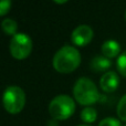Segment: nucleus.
<instances>
[{
    "instance_id": "obj_1",
    "label": "nucleus",
    "mask_w": 126,
    "mask_h": 126,
    "mask_svg": "<svg viewBox=\"0 0 126 126\" xmlns=\"http://www.w3.org/2000/svg\"><path fill=\"white\" fill-rule=\"evenodd\" d=\"M81 63V55L78 49L64 46L54 54L52 60L53 67L60 73H71L78 69Z\"/></svg>"
},
{
    "instance_id": "obj_2",
    "label": "nucleus",
    "mask_w": 126,
    "mask_h": 126,
    "mask_svg": "<svg viewBox=\"0 0 126 126\" xmlns=\"http://www.w3.org/2000/svg\"><path fill=\"white\" fill-rule=\"evenodd\" d=\"M73 94L76 102L82 105H92L100 98L97 87L89 78H80L73 87Z\"/></svg>"
},
{
    "instance_id": "obj_3",
    "label": "nucleus",
    "mask_w": 126,
    "mask_h": 126,
    "mask_svg": "<svg viewBox=\"0 0 126 126\" xmlns=\"http://www.w3.org/2000/svg\"><path fill=\"white\" fill-rule=\"evenodd\" d=\"M49 112L55 120H66L75 112V103L69 95H58L49 104Z\"/></svg>"
},
{
    "instance_id": "obj_4",
    "label": "nucleus",
    "mask_w": 126,
    "mask_h": 126,
    "mask_svg": "<svg viewBox=\"0 0 126 126\" xmlns=\"http://www.w3.org/2000/svg\"><path fill=\"white\" fill-rule=\"evenodd\" d=\"M3 106L10 114H18L26 104V93L19 86H8L3 93Z\"/></svg>"
},
{
    "instance_id": "obj_5",
    "label": "nucleus",
    "mask_w": 126,
    "mask_h": 126,
    "mask_svg": "<svg viewBox=\"0 0 126 126\" xmlns=\"http://www.w3.org/2000/svg\"><path fill=\"white\" fill-rule=\"evenodd\" d=\"M9 49L13 58L23 60L29 57L32 51V40L26 33H17L11 39Z\"/></svg>"
},
{
    "instance_id": "obj_6",
    "label": "nucleus",
    "mask_w": 126,
    "mask_h": 126,
    "mask_svg": "<svg viewBox=\"0 0 126 126\" xmlns=\"http://www.w3.org/2000/svg\"><path fill=\"white\" fill-rule=\"evenodd\" d=\"M93 38V30L87 24H80L73 30L71 34V40L75 46L84 47L91 42Z\"/></svg>"
},
{
    "instance_id": "obj_7",
    "label": "nucleus",
    "mask_w": 126,
    "mask_h": 126,
    "mask_svg": "<svg viewBox=\"0 0 126 126\" xmlns=\"http://www.w3.org/2000/svg\"><path fill=\"white\" fill-rule=\"evenodd\" d=\"M118 84H120V78H118L117 73L114 71H109L104 73L100 81L101 89L107 93L114 92L117 89Z\"/></svg>"
},
{
    "instance_id": "obj_8",
    "label": "nucleus",
    "mask_w": 126,
    "mask_h": 126,
    "mask_svg": "<svg viewBox=\"0 0 126 126\" xmlns=\"http://www.w3.org/2000/svg\"><path fill=\"white\" fill-rule=\"evenodd\" d=\"M112 65V61L106 57H102V55H97V57L93 58L91 61V69L93 72L100 73V72H104L109 70Z\"/></svg>"
},
{
    "instance_id": "obj_9",
    "label": "nucleus",
    "mask_w": 126,
    "mask_h": 126,
    "mask_svg": "<svg viewBox=\"0 0 126 126\" xmlns=\"http://www.w3.org/2000/svg\"><path fill=\"white\" fill-rule=\"evenodd\" d=\"M120 52H121V46L115 40H107V41H105L103 43L102 53L104 54V57L112 59V58H115L116 55H118Z\"/></svg>"
},
{
    "instance_id": "obj_10",
    "label": "nucleus",
    "mask_w": 126,
    "mask_h": 126,
    "mask_svg": "<svg viewBox=\"0 0 126 126\" xmlns=\"http://www.w3.org/2000/svg\"><path fill=\"white\" fill-rule=\"evenodd\" d=\"M1 28L3 30V32L8 35H16L17 34V29H18V23L17 21L12 19H7L2 20L1 22Z\"/></svg>"
},
{
    "instance_id": "obj_11",
    "label": "nucleus",
    "mask_w": 126,
    "mask_h": 126,
    "mask_svg": "<svg viewBox=\"0 0 126 126\" xmlns=\"http://www.w3.org/2000/svg\"><path fill=\"white\" fill-rule=\"evenodd\" d=\"M96 116H97V112L92 106H86L81 112V120L84 123H89L90 124V123L95 122Z\"/></svg>"
},
{
    "instance_id": "obj_12",
    "label": "nucleus",
    "mask_w": 126,
    "mask_h": 126,
    "mask_svg": "<svg viewBox=\"0 0 126 126\" xmlns=\"http://www.w3.org/2000/svg\"><path fill=\"white\" fill-rule=\"evenodd\" d=\"M117 115L122 121L126 122V94L120 100L117 104Z\"/></svg>"
},
{
    "instance_id": "obj_13",
    "label": "nucleus",
    "mask_w": 126,
    "mask_h": 126,
    "mask_svg": "<svg viewBox=\"0 0 126 126\" xmlns=\"http://www.w3.org/2000/svg\"><path fill=\"white\" fill-rule=\"evenodd\" d=\"M116 66H117V71L120 72L123 76L126 78V51H124V52L118 57L117 62H116Z\"/></svg>"
},
{
    "instance_id": "obj_14",
    "label": "nucleus",
    "mask_w": 126,
    "mask_h": 126,
    "mask_svg": "<svg viewBox=\"0 0 126 126\" xmlns=\"http://www.w3.org/2000/svg\"><path fill=\"white\" fill-rule=\"evenodd\" d=\"M98 126H121V122L116 118L113 117H106L100 122Z\"/></svg>"
},
{
    "instance_id": "obj_15",
    "label": "nucleus",
    "mask_w": 126,
    "mask_h": 126,
    "mask_svg": "<svg viewBox=\"0 0 126 126\" xmlns=\"http://www.w3.org/2000/svg\"><path fill=\"white\" fill-rule=\"evenodd\" d=\"M11 7V1L10 0H2L0 2V16H4L9 12Z\"/></svg>"
},
{
    "instance_id": "obj_16",
    "label": "nucleus",
    "mask_w": 126,
    "mask_h": 126,
    "mask_svg": "<svg viewBox=\"0 0 126 126\" xmlns=\"http://www.w3.org/2000/svg\"><path fill=\"white\" fill-rule=\"evenodd\" d=\"M78 126H92V125H89V124H82V125H78Z\"/></svg>"
},
{
    "instance_id": "obj_17",
    "label": "nucleus",
    "mask_w": 126,
    "mask_h": 126,
    "mask_svg": "<svg viewBox=\"0 0 126 126\" xmlns=\"http://www.w3.org/2000/svg\"><path fill=\"white\" fill-rule=\"evenodd\" d=\"M125 19H126V11H125Z\"/></svg>"
},
{
    "instance_id": "obj_18",
    "label": "nucleus",
    "mask_w": 126,
    "mask_h": 126,
    "mask_svg": "<svg viewBox=\"0 0 126 126\" xmlns=\"http://www.w3.org/2000/svg\"><path fill=\"white\" fill-rule=\"evenodd\" d=\"M124 126H126V124H125V125H124Z\"/></svg>"
}]
</instances>
